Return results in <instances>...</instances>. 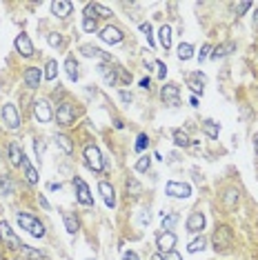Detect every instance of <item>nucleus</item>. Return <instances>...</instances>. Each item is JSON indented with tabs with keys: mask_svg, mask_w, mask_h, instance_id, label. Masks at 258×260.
<instances>
[{
	"mask_svg": "<svg viewBox=\"0 0 258 260\" xmlns=\"http://www.w3.org/2000/svg\"><path fill=\"white\" fill-rule=\"evenodd\" d=\"M211 242H214L216 251H227V249L234 245V231H231V227H227V225L216 227L214 236H211Z\"/></svg>",
	"mask_w": 258,
	"mask_h": 260,
	"instance_id": "nucleus-1",
	"label": "nucleus"
},
{
	"mask_svg": "<svg viewBox=\"0 0 258 260\" xmlns=\"http://www.w3.org/2000/svg\"><path fill=\"white\" fill-rule=\"evenodd\" d=\"M16 220H18V225L23 227L27 233H32L34 238H43L45 236V225L38 220V218H34V216H29V214H16Z\"/></svg>",
	"mask_w": 258,
	"mask_h": 260,
	"instance_id": "nucleus-2",
	"label": "nucleus"
},
{
	"mask_svg": "<svg viewBox=\"0 0 258 260\" xmlns=\"http://www.w3.org/2000/svg\"><path fill=\"white\" fill-rule=\"evenodd\" d=\"M85 163H87V167L91 171H96V174H100V171L105 169V160H102V154L96 145H87L85 147Z\"/></svg>",
	"mask_w": 258,
	"mask_h": 260,
	"instance_id": "nucleus-3",
	"label": "nucleus"
},
{
	"mask_svg": "<svg viewBox=\"0 0 258 260\" xmlns=\"http://www.w3.org/2000/svg\"><path fill=\"white\" fill-rule=\"evenodd\" d=\"M56 120H58L60 127H71L76 120V107L71 102H60L58 111H56Z\"/></svg>",
	"mask_w": 258,
	"mask_h": 260,
	"instance_id": "nucleus-4",
	"label": "nucleus"
},
{
	"mask_svg": "<svg viewBox=\"0 0 258 260\" xmlns=\"http://www.w3.org/2000/svg\"><path fill=\"white\" fill-rule=\"evenodd\" d=\"M0 238H3L5 240V247H9V249H23V240H20V238L16 236V233H14V229L12 227H9V222H0Z\"/></svg>",
	"mask_w": 258,
	"mask_h": 260,
	"instance_id": "nucleus-5",
	"label": "nucleus"
},
{
	"mask_svg": "<svg viewBox=\"0 0 258 260\" xmlns=\"http://www.w3.org/2000/svg\"><path fill=\"white\" fill-rule=\"evenodd\" d=\"M165 194H167L169 198H189V196H192V187H189L187 183L169 180V183L165 185Z\"/></svg>",
	"mask_w": 258,
	"mask_h": 260,
	"instance_id": "nucleus-6",
	"label": "nucleus"
},
{
	"mask_svg": "<svg viewBox=\"0 0 258 260\" xmlns=\"http://www.w3.org/2000/svg\"><path fill=\"white\" fill-rule=\"evenodd\" d=\"M74 189H76V200H78L80 205H85V207L94 205V196H91L89 187H87V183L82 178H74Z\"/></svg>",
	"mask_w": 258,
	"mask_h": 260,
	"instance_id": "nucleus-7",
	"label": "nucleus"
},
{
	"mask_svg": "<svg viewBox=\"0 0 258 260\" xmlns=\"http://www.w3.org/2000/svg\"><path fill=\"white\" fill-rule=\"evenodd\" d=\"M161 98L165 105L169 107H178L180 105V89L178 85H174V82H167V85L161 89Z\"/></svg>",
	"mask_w": 258,
	"mask_h": 260,
	"instance_id": "nucleus-8",
	"label": "nucleus"
},
{
	"mask_svg": "<svg viewBox=\"0 0 258 260\" xmlns=\"http://www.w3.org/2000/svg\"><path fill=\"white\" fill-rule=\"evenodd\" d=\"M3 120L9 129H18L20 127V116H18V109L12 105V102H5L3 107Z\"/></svg>",
	"mask_w": 258,
	"mask_h": 260,
	"instance_id": "nucleus-9",
	"label": "nucleus"
},
{
	"mask_svg": "<svg viewBox=\"0 0 258 260\" xmlns=\"http://www.w3.org/2000/svg\"><path fill=\"white\" fill-rule=\"evenodd\" d=\"M98 74H100V78L105 80L107 87H113L118 82V69H113L111 62H100L98 65Z\"/></svg>",
	"mask_w": 258,
	"mask_h": 260,
	"instance_id": "nucleus-10",
	"label": "nucleus"
},
{
	"mask_svg": "<svg viewBox=\"0 0 258 260\" xmlns=\"http://www.w3.org/2000/svg\"><path fill=\"white\" fill-rule=\"evenodd\" d=\"M98 36H100V40H102V43H107V45H118L122 38H125V36H122V31L118 29V27H111V25H107V27L102 29Z\"/></svg>",
	"mask_w": 258,
	"mask_h": 260,
	"instance_id": "nucleus-11",
	"label": "nucleus"
},
{
	"mask_svg": "<svg viewBox=\"0 0 258 260\" xmlns=\"http://www.w3.org/2000/svg\"><path fill=\"white\" fill-rule=\"evenodd\" d=\"M34 116L38 122H49L51 118H54V113H51V107L47 100H36L34 105Z\"/></svg>",
	"mask_w": 258,
	"mask_h": 260,
	"instance_id": "nucleus-12",
	"label": "nucleus"
},
{
	"mask_svg": "<svg viewBox=\"0 0 258 260\" xmlns=\"http://www.w3.org/2000/svg\"><path fill=\"white\" fill-rule=\"evenodd\" d=\"M14 45H16V51L23 56V58H32L34 56V45H32V40H29L27 34H20Z\"/></svg>",
	"mask_w": 258,
	"mask_h": 260,
	"instance_id": "nucleus-13",
	"label": "nucleus"
},
{
	"mask_svg": "<svg viewBox=\"0 0 258 260\" xmlns=\"http://www.w3.org/2000/svg\"><path fill=\"white\" fill-rule=\"evenodd\" d=\"M156 247L161 249V251H172L174 247H176V233L174 231H163L161 236H158V240H156Z\"/></svg>",
	"mask_w": 258,
	"mask_h": 260,
	"instance_id": "nucleus-14",
	"label": "nucleus"
},
{
	"mask_svg": "<svg viewBox=\"0 0 258 260\" xmlns=\"http://www.w3.org/2000/svg\"><path fill=\"white\" fill-rule=\"evenodd\" d=\"M207 82V78H205L203 71H196V74H189L187 76V85H189V89H192L194 93H200L203 96V85Z\"/></svg>",
	"mask_w": 258,
	"mask_h": 260,
	"instance_id": "nucleus-15",
	"label": "nucleus"
},
{
	"mask_svg": "<svg viewBox=\"0 0 258 260\" xmlns=\"http://www.w3.org/2000/svg\"><path fill=\"white\" fill-rule=\"evenodd\" d=\"M205 229V216L200 211H194L192 216L187 218V231L189 233H200Z\"/></svg>",
	"mask_w": 258,
	"mask_h": 260,
	"instance_id": "nucleus-16",
	"label": "nucleus"
},
{
	"mask_svg": "<svg viewBox=\"0 0 258 260\" xmlns=\"http://www.w3.org/2000/svg\"><path fill=\"white\" fill-rule=\"evenodd\" d=\"M71 9H74V5L69 0H54L51 3V14L58 16V18H67L71 14Z\"/></svg>",
	"mask_w": 258,
	"mask_h": 260,
	"instance_id": "nucleus-17",
	"label": "nucleus"
},
{
	"mask_svg": "<svg viewBox=\"0 0 258 260\" xmlns=\"http://www.w3.org/2000/svg\"><path fill=\"white\" fill-rule=\"evenodd\" d=\"M80 51L87 56V58H98V60H102V62H111V56L105 54V51L98 49V47H94V45H82Z\"/></svg>",
	"mask_w": 258,
	"mask_h": 260,
	"instance_id": "nucleus-18",
	"label": "nucleus"
},
{
	"mask_svg": "<svg viewBox=\"0 0 258 260\" xmlns=\"http://www.w3.org/2000/svg\"><path fill=\"white\" fill-rule=\"evenodd\" d=\"M40 78H43V71H40L38 67H29V69L25 71L23 80H25V85H27L29 89H36V87L40 85Z\"/></svg>",
	"mask_w": 258,
	"mask_h": 260,
	"instance_id": "nucleus-19",
	"label": "nucleus"
},
{
	"mask_svg": "<svg viewBox=\"0 0 258 260\" xmlns=\"http://www.w3.org/2000/svg\"><path fill=\"white\" fill-rule=\"evenodd\" d=\"M98 191L102 194V200H105L107 207H116V191H113V187L109 183H100L98 185Z\"/></svg>",
	"mask_w": 258,
	"mask_h": 260,
	"instance_id": "nucleus-20",
	"label": "nucleus"
},
{
	"mask_svg": "<svg viewBox=\"0 0 258 260\" xmlns=\"http://www.w3.org/2000/svg\"><path fill=\"white\" fill-rule=\"evenodd\" d=\"M20 167H23V171H25V178H27V183L29 185H36L38 183V171L34 169V165L29 163V158L25 156L23 158V163H20Z\"/></svg>",
	"mask_w": 258,
	"mask_h": 260,
	"instance_id": "nucleus-21",
	"label": "nucleus"
},
{
	"mask_svg": "<svg viewBox=\"0 0 258 260\" xmlns=\"http://www.w3.org/2000/svg\"><path fill=\"white\" fill-rule=\"evenodd\" d=\"M158 43H161L165 51L172 49V27H169V25H163V27L158 29Z\"/></svg>",
	"mask_w": 258,
	"mask_h": 260,
	"instance_id": "nucleus-22",
	"label": "nucleus"
},
{
	"mask_svg": "<svg viewBox=\"0 0 258 260\" xmlns=\"http://www.w3.org/2000/svg\"><path fill=\"white\" fill-rule=\"evenodd\" d=\"M234 49H236V45H234V43H223V45L216 47V49H211V56H209V58H214V60L225 58V56H229Z\"/></svg>",
	"mask_w": 258,
	"mask_h": 260,
	"instance_id": "nucleus-23",
	"label": "nucleus"
},
{
	"mask_svg": "<svg viewBox=\"0 0 258 260\" xmlns=\"http://www.w3.org/2000/svg\"><path fill=\"white\" fill-rule=\"evenodd\" d=\"M63 222H65V229L74 236V233H78L80 225H78V218H76L74 214H69V211H63Z\"/></svg>",
	"mask_w": 258,
	"mask_h": 260,
	"instance_id": "nucleus-24",
	"label": "nucleus"
},
{
	"mask_svg": "<svg viewBox=\"0 0 258 260\" xmlns=\"http://www.w3.org/2000/svg\"><path fill=\"white\" fill-rule=\"evenodd\" d=\"M20 253H23L25 260H49L43 251H40V249H34V247H29V245H23Z\"/></svg>",
	"mask_w": 258,
	"mask_h": 260,
	"instance_id": "nucleus-25",
	"label": "nucleus"
},
{
	"mask_svg": "<svg viewBox=\"0 0 258 260\" xmlns=\"http://www.w3.org/2000/svg\"><path fill=\"white\" fill-rule=\"evenodd\" d=\"M23 158H25V152L20 149V145L18 143H9V160H12V165H18L23 163Z\"/></svg>",
	"mask_w": 258,
	"mask_h": 260,
	"instance_id": "nucleus-26",
	"label": "nucleus"
},
{
	"mask_svg": "<svg viewBox=\"0 0 258 260\" xmlns=\"http://www.w3.org/2000/svg\"><path fill=\"white\" fill-rule=\"evenodd\" d=\"M65 71H67V76H69V80H78V62H76L74 56H69V58L65 60Z\"/></svg>",
	"mask_w": 258,
	"mask_h": 260,
	"instance_id": "nucleus-27",
	"label": "nucleus"
},
{
	"mask_svg": "<svg viewBox=\"0 0 258 260\" xmlns=\"http://www.w3.org/2000/svg\"><path fill=\"white\" fill-rule=\"evenodd\" d=\"M172 136H174V145H176V147H189V145H192L187 132H183V129H174Z\"/></svg>",
	"mask_w": 258,
	"mask_h": 260,
	"instance_id": "nucleus-28",
	"label": "nucleus"
},
{
	"mask_svg": "<svg viewBox=\"0 0 258 260\" xmlns=\"http://www.w3.org/2000/svg\"><path fill=\"white\" fill-rule=\"evenodd\" d=\"M203 132L207 138H218L220 134V124L214 122V120H203Z\"/></svg>",
	"mask_w": 258,
	"mask_h": 260,
	"instance_id": "nucleus-29",
	"label": "nucleus"
},
{
	"mask_svg": "<svg viewBox=\"0 0 258 260\" xmlns=\"http://www.w3.org/2000/svg\"><path fill=\"white\" fill-rule=\"evenodd\" d=\"M56 145H58L63 152L69 156L71 152H74V145H71V138L69 136H65V134H56Z\"/></svg>",
	"mask_w": 258,
	"mask_h": 260,
	"instance_id": "nucleus-30",
	"label": "nucleus"
},
{
	"mask_svg": "<svg viewBox=\"0 0 258 260\" xmlns=\"http://www.w3.org/2000/svg\"><path fill=\"white\" fill-rule=\"evenodd\" d=\"M9 194H14V180L12 176L3 174L0 176V196H9Z\"/></svg>",
	"mask_w": 258,
	"mask_h": 260,
	"instance_id": "nucleus-31",
	"label": "nucleus"
},
{
	"mask_svg": "<svg viewBox=\"0 0 258 260\" xmlns=\"http://www.w3.org/2000/svg\"><path fill=\"white\" fill-rule=\"evenodd\" d=\"M56 76H58V62H56V60H47L43 78H45V80H56Z\"/></svg>",
	"mask_w": 258,
	"mask_h": 260,
	"instance_id": "nucleus-32",
	"label": "nucleus"
},
{
	"mask_svg": "<svg viewBox=\"0 0 258 260\" xmlns=\"http://www.w3.org/2000/svg\"><path fill=\"white\" fill-rule=\"evenodd\" d=\"M194 56V47L189 43H180L178 45V58L180 60H189Z\"/></svg>",
	"mask_w": 258,
	"mask_h": 260,
	"instance_id": "nucleus-33",
	"label": "nucleus"
},
{
	"mask_svg": "<svg viewBox=\"0 0 258 260\" xmlns=\"http://www.w3.org/2000/svg\"><path fill=\"white\" fill-rule=\"evenodd\" d=\"M236 202H238V191L236 189H229L225 194V209H234Z\"/></svg>",
	"mask_w": 258,
	"mask_h": 260,
	"instance_id": "nucleus-34",
	"label": "nucleus"
},
{
	"mask_svg": "<svg viewBox=\"0 0 258 260\" xmlns=\"http://www.w3.org/2000/svg\"><path fill=\"white\" fill-rule=\"evenodd\" d=\"M127 191L134 196V198H138V196L143 194V187H141V183H138L136 178H129L127 180Z\"/></svg>",
	"mask_w": 258,
	"mask_h": 260,
	"instance_id": "nucleus-35",
	"label": "nucleus"
},
{
	"mask_svg": "<svg viewBox=\"0 0 258 260\" xmlns=\"http://www.w3.org/2000/svg\"><path fill=\"white\" fill-rule=\"evenodd\" d=\"M176 222H178V214H169V216H163V229H165V231H172Z\"/></svg>",
	"mask_w": 258,
	"mask_h": 260,
	"instance_id": "nucleus-36",
	"label": "nucleus"
},
{
	"mask_svg": "<svg viewBox=\"0 0 258 260\" xmlns=\"http://www.w3.org/2000/svg\"><path fill=\"white\" fill-rule=\"evenodd\" d=\"M47 43L54 47V49H60V47L65 45V38L60 34H47Z\"/></svg>",
	"mask_w": 258,
	"mask_h": 260,
	"instance_id": "nucleus-37",
	"label": "nucleus"
},
{
	"mask_svg": "<svg viewBox=\"0 0 258 260\" xmlns=\"http://www.w3.org/2000/svg\"><path fill=\"white\" fill-rule=\"evenodd\" d=\"M189 253H198V251H203V249H205V238L203 236H200V238H196V240H192V242H189Z\"/></svg>",
	"mask_w": 258,
	"mask_h": 260,
	"instance_id": "nucleus-38",
	"label": "nucleus"
},
{
	"mask_svg": "<svg viewBox=\"0 0 258 260\" xmlns=\"http://www.w3.org/2000/svg\"><path fill=\"white\" fill-rule=\"evenodd\" d=\"M149 165H152V158H149V156H143V158H138V163H136V171L145 174V171L149 169Z\"/></svg>",
	"mask_w": 258,
	"mask_h": 260,
	"instance_id": "nucleus-39",
	"label": "nucleus"
},
{
	"mask_svg": "<svg viewBox=\"0 0 258 260\" xmlns=\"http://www.w3.org/2000/svg\"><path fill=\"white\" fill-rule=\"evenodd\" d=\"M82 29H85L87 34L96 31V29H98V20H89V18H85V20H82Z\"/></svg>",
	"mask_w": 258,
	"mask_h": 260,
	"instance_id": "nucleus-40",
	"label": "nucleus"
},
{
	"mask_svg": "<svg viewBox=\"0 0 258 260\" xmlns=\"http://www.w3.org/2000/svg\"><path fill=\"white\" fill-rule=\"evenodd\" d=\"M149 145V138H147V134H141V136L136 138V152H143Z\"/></svg>",
	"mask_w": 258,
	"mask_h": 260,
	"instance_id": "nucleus-41",
	"label": "nucleus"
},
{
	"mask_svg": "<svg viewBox=\"0 0 258 260\" xmlns=\"http://www.w3.org/2000/svg\"><path fill=\"white\" fill-rule=\"evenodd\" d=\"M34 149H36V156H38V160H40V158H43V154H45V140L43 138H36Z\"/></svg>",
	"mask_w": 258,
	"mask_h": 260,
	"instance_id": "nucleus-42",
	"label": "nucleus"
},
{
	"mask_svg": "<svg viewBox=\"0 0 258 260\" xmlns=\"http://www.w3.org/2000/svg\"><path fill=\"white\" fill-rule=\"evenodd\" d=\"M231 7H234V12L238 16H242L245 12H249L251 9V3H238V5H231Z\"/></svg>",
	"mask_w": 258,
	"mask_h": 260,
	"instance_id": "nucleus-43",
	"label": "nucleus"
},
{
	"mask_svg": "<svg viewBox=\"0 0 258 260\" xmlns=\"http://www.w3.org/2000/svg\"><path fill=\"white\" fill-rule=\"evenodd\" d=\"M141 31L147 36V43L154 47V38H152V25H149V23H143V25H141Z\"/></svg>",
	"mask_w": 258,
	"mask_h": 260,
	"instance_id": "nucleus-44",
	"label": "nucleus"
},
{
	"mask_svg": "<svg viewBox=\"0 0 258 260\" xmlns=\"http://www.w3.org/2000/svg\"><path fill=\"white\" fill-rule=\"evenodd\" d=\"M209 56H211V45H203V49H200V54H198V60L205 62Z\"/></svg>",
	"mask_w": 258,
	"mask_h": 260,
	"instance_id": "nucleus-45",
	"label": "nucleus"
},
{
	"mask_svg": "<svg viewBox=\"0 0 258 260\" xmlns=\"http://www.w3.org/2000/svg\"><path fill=\"white\" fill-rule=\"evenodd\" d=\"M165 260H183V256L176 251V249H172V251H167L165 253Z\"/></svg>",
	"mask_w": 258,
	"mask_h": 260,
	"instance_id": "nucleus-46",
	"label": "nucleus"
},
{
	"mask_svg": "<svg viewBox=\"0 0 258 260\" xmlns=\"http://www.w3.org/2000/svg\"><path fill=\"white\" fill-rule=\"evenodd\" d=\"M154 65L158 67V78H165V76H167V67H165L163 62H154Z\"/></svg>",
	"mask_w": 258,
	"mask_h": 260,
	"instance_id": "nucleus-47",
	"label": "nucleus"
},
{
	"mask_svg": "<svg viewBox=\"0 0 258 260\" xmlns=\"http://www.w3.org/2000/svg\"><path fill=\"white\" fill-rule=\"evenodd\" d=\"M138 220H141V225H149V220H152V216H149V211H143V214L138 216Z\"/></svg>",
	"mask_w": 258,
	"mask_h": 260,
	"instance_id": "nucleus-48",
	"label": "nucleus"
},
{
	"mask_svg": "<svg viewBox=\"0 0 258 260\" xmlns=\"http://www.w3.org/2000/svg\"><path fill=\"white\" fill-rule=\"evenodd\" d=\"M122 260H141V258H138V253H136V251H127L125 256H122Z\"/></svg>",
	"mask_w": 258,
	"mask_h": 260,
	"instance_id": "nucleus-49",
	"label": "nucleus"
},
{
	"mask_svg": "<svg viewBox=\"0 0 258 260\" xmlns=\"http://www.w3.org/2000/svg\"><path fill=\"white\" fill-rule=\"evenodd\" d=\"M38 202H40V207H43V209H49V202H47V198H45L43 194L38 196Z\"/></svg>",
	"mask_w": 258,
	"mask_h": 260,
	"instance_id": "nucleus-50",
	"label": "nucleus"
},
{
	"mask_svg": "<svg viewBox=\"0 0 258 260\" xmlns=\"http://www.w3.org/2000/svg\"><path fill=\"white\" fill-rule=\"evenodd\" d=\"M120 100H122V102H127V105H129V102H132V93L120 91Z\"/></svg>",
	"mask_w": 258,
	"mask_h": 260,
	"instance_id": "nucleus-51",
	"label": "nucleus"
},
{
	"mask_svg": "<svg viewBox=\"0 0 258 260\" xmlns=\"http://www.w3.org/2000/svg\"><path fill=\"white\" fill-rule=\"evenodd\" d=\"M149 85H152V82H149V78H143V80H141V87H143V89H149Z\"/></svg>",
	"mask_w": 258,
	"mask_h": 260,
	"instance_id": "nucleus-52",
	"label": "nucleus"
},
{
	"mask_svg": "<svg viewBox=\"0 0 258 260\" xmlns=\"http://www.w3.org/2000/svg\"><path fill=\"white\" fill-rule=\"evenodd\" d=\"M189 105H192V107H198V98L192 96V98H189Z\"/></svg>",
	"mask_w": 258,
	"mask_h": 260,
	"instance_id": "nucleus-53",
	"label": "nucleus"
},
{
	"mask_svg": "<svg viewBox=\"0 0 258 260\" xmlns=\"http://www.w3.org/2000/svg\"><path fill=\"white\" fill-rule=\"evenodd\" d=\"M152 260H165V256H161V253H154Z\"/></svg>",
	"mask_w": 258,
	"mask_h": 260,
	"instance_id": "nucleus-54",
	"label": "nucleus"
},
{
	"mask_svg": "<svg viewBox=\"0 0 258 260\" xmlns=\"http://www.w3.org/2000/svg\"><path fill=\"white\" fill-rule=\"evenodd\" d=\"M254 27H256V29H258V12H256V14H254Z\"/></svg>",
	"mask_w": 258,
	"mask_h": 260,
	"instance_id": "nucleus-55",
	"label": "nucleus"
},
{
	"mask_svg": "<svg viewBox=\"0 0 258 260\" xmlns=\"http://www.w3.org/2000/svg\"><path fill=\"white\" fill-rule=\"evenodd\" d=\"M254 145H256V154H258V136L254 138Z\"/></svg>",
	"mask_w": 258,
	"mask_h": 260,
	"instance_id": "nucleus-56",
	"label": "nucleus"
},
{
	"mask_svg": "<svg viewBox=\"0 0 258 260\" xmlns=\"http://www.w3.org/2000/svg\"><path fill=\"white\" fill-rule=\"evenodd\" d=\"M0 260H3V253H0Z\"/></svg>",
	"mask_w": 258,
	"mask_h": 260,
	"instance_id": "nucleus-57",
	"label": "nucleus"
}]
</instances>
